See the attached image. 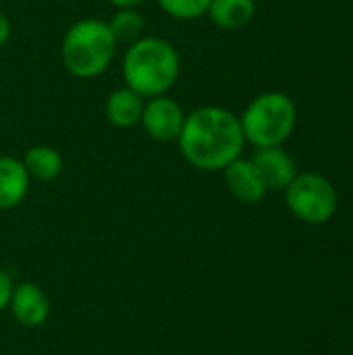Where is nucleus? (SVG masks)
<instances>
[{
  "instance_id": "nucleus-17",
  "label": "nucleus",
  "mask_w": 353,
  "mask_h": 355,
  "mask_svg": "<svg viewBox=\"0 0 353 355\" xmlns=\"http://www.w3.org/2000/svg\"><path fill=\"white\" fill-rule=\"evenodd\" d=\"M8 37H10V21H8V17L0 10V48L8 42Z\"/></svg>"
},
{
  "instance_id": "nucleus-5",
  "label": "nucleus",
  "mask_w": 353,
  "mask_h": 355,
  "mask_svg": "<svg viewBox=\"0 0 353 355\" xmlns=\"http://www.w3.org/2000/svg\"><path fill=\"white\" fill-rule=\"evenodd\" d=\"M289 212L308 225H325L337 212V191L333 183L318 173H298L285 187Z\"/></svg>"
},
{
  "instance_id": "nucleus-10",
  "label": "nucleus",
  "mask_w": 353,
  "mask_h": 355,
  "mask_svg": "<svg viewBox=\"0 0 353 355\" xmlns=\"http://www.w3.org/2000/svg\"><path fill=\"white\" fill-rule=\"evenodd\" d=\"M144 98L139 94H135L131 87L123 85L117 87L108 94L106 102H104V114L106 121L117 127V129H129L135 127L141 119V110H144Z\"/></svg>"
},
{
  "instance_id": "nucleus-6",
  "label": "nucleus",
  "mask_w": 353,
  "mask_h": 355,
  "mask_svg": "<svg viewBox=\"0 0 353 355\" xmlns=\"http://www.w3.org/2000/svg\"><path fill=\"white\" fill-rule=\"evenodd\" d=\"M185 110L173 98L154 96L144 102L139 125L148 133V137L156 141H177L185 123Z\"/></svg>"
},
{
  "instance_id": "nucleus-18",
  "label": "nucleus",
  "mask_w": 353,
  "mask_h": 355,
  "mask_svg": "<svg viewBox=\"0 0 353 355\" xmlns=\"http://www.w3.org/2000/svg\"><path fill=\"white\" fill-rule=\"evenodd\" d=\"M114 8H137L146 0H108Z\"/></svg>"
},
{
  "instance_id": "nucleus-13",
  "label": "nucleus",
  "mask_w": 353,
  "mask_h": 355,
  "mask_svg": "<svg viewBox=\"0 0 353 355\" xmlns=\"http://www.w3.org/2000/svg\"><path fill=\"white\" fill-rule=\"evenodd\" d=\"M21 160H23V166L29 173V177L37 179V181H52L64 168L62 154L48 144L31 146Z\"/></svg>"
},
{
  "instance_id": "nucleus-1",
  "label": "nucleus",
  "mask_w": 353,
  "mask_h": 355,
  "mask_svg": "<svg viewBox=\"0 0 353 355\" xmlns=\"http://www.w3.org/2000/svg\"><path fill=\"white\" fill-rule=\"evenodd\" d=\"M181 156L200 171H225L243 152L239 116L223 106H200L185 116L177 139Z\"/></svg>"
},
{
  "instance_id": "nucleus-8",
  "label": "nucleus",
  "mask_w": 353,
  "mask_h": 355,
  "mask_svg": "<svg viewBox=\"0 0 353 355\" xmlns=\"http://www.w3.org/2000/svg\"><path fill=\"white\" fill-rule=\"evenodd\" d=\"M225 183L229 191L243 204H256L264 200L268 187L262 181L258 168L250 158H237L225 168Z\"/></svg>"
},
{
  "instance_id": "nucleus-3",
  "label": "nucleus",
  "mask_w": 353,
  "mask_h": 355,
  "mask_svg": "<svg viewBox=\"0 0 353 355\" xmlns=\"http://www.w3.org/2000/svg\"><path fill=\"white\" fill-rule=\"evenodd\" d=\"M117 37L108 21L85 17L75 21L62 35L60 58L64 69L77 79H94L102 75L117 54Z\"/></svg>"
},
{
  "instance_id": "nucleus-2",
  "label": "nucleus",
  "mask_w": 353,
  "mask_h": 355,
  "mask_svg": "<svg viewBox=\"0 0 353 355\" xmlns=\"http://www.w3.org/2000/svg\"><path fill=\"white\" fill-rule=\"evenodd\" d=\"M125 85L144 100L164 96L179 79L181 58L177 48L158 35H141L123 54Z\"/></svg>"
},
{
  "instance_id": "nucleus-16",
  "label": "nucleus",
  "mask_w": 353,
  "mask_h": 355,
  "mask_svg": "<svg viewBox=\"0 0 353 355\" xmlns=\"http://www.w3.org/2000/svg\"><path fill=\"white\" fill-rule=\"evenodd\" d=\"M10 293H12V283L8 279V275L4 270H0V312L8 306Z\"/></svg>"
},
{
  "instance_id": "nucleus-9",
  "label": "nucleus",
  "mask_w": 353,
  "mask_h": 355,
  "mask_svg": "<svg viewBox=\"0 0 353 355\" xmlns=\"http://www.w3.org/2000/svg\"><path fill=\"white\" fill-rule=\"evenodd\" d=\"M8 306L12 310V316L23 327H40L50 316V302L46 293L33 283H21L12 287Z\"/></svg>"
},
{
  "instance_id": "nucleus-4",
  "label": "nucleus",
  "mask_w": 353,
  "mask_h": 355,
  "mask_svg": "<svg viewBox=\"0 0 353 355\" xmlns=\"http://www.w3.org/2000/svg\"><path fill=\"white\" fill-rule=\"evenodd\" d=\"M246 144L254 148L283 146L298 123L295 102L283 92H264L256 96L239 116Z\"/></svg>"
},
{
  "instance_id": "nucleus-14",
  "label": "nucleus",
  "mask_w": 353,
  "mask_h": 355,
  "mask_svg": "<svg viewBox=\"0 0 353 355\" xmlns=\"http://www.w3.org/2000/svg\"><path fill=\"white\" fill-rule=\"evenodd\" d=\"M108 27L112 31V35L117 37V42H135L144 35L146 29V21L141 17V12L137 8H117L112 19L108 21Z\"/></svg>"
},
{
  "instance_id": "nucleus-7",
  "label": "nucleus",
  "mask_w": 353,
  "mask_h": 355,
  "mask_svg": "<svg viewBox=\"0 0 353 355\" xmlns=\"http://www.w3.org/2000/svg\"><path fill=\"white\" fill-rule=\"evenodd\" d=\"M254 166L258 168L262 181L268 189H285L293 177L298 175L295 162L283 146L275 148H256V152L250 158Z\"/></svg>"
},
{
  "instance_id": "nucleus-12",
  "label": "nucleus",
  "mask_w": 353,
  "mask_h": 355,
  "mask_svg": "<svg viewBox=\"0 0 353 355\" xmlns=\"http://www.w3.org/2000/svg\"><path fill=\"white\" fill-rule=\"evenodd\" d=\"M208 19L221 29H241L256 15L254 0H210Z\"/></svg>"
},
{
  "instance_id": "nucleus-15",
  "label": "nucleus",
  "mask_w": 353,
  "mask_h": 355,
  "mask_svg": "<svg viewBox=\"0 0 353 355\" xmlns=\"http://www.w3.org/2000/svg\"><path fill=\"white\" fill-rule=\"evenodd\" d=\"M158 6L173 19L179 21H196L206 15L210 0H156Z\"/></svg>"
},
{
  "instance_id": "nucleus-11",
  "label": "nucleus",
  "mask_w": 353,
  "mask_h": 355,
  "mask_svg": "<svg viewBox=\"0 0 353 355\" xmlns=\"http://www.w3.org/2000/svg\"><path fill=\"white\" fill-rule=\"evenodd\" d=\"M29 173L23 160L15 156H0V210L19 206L29 191Z\"/></svg>"
}]
</instances>
